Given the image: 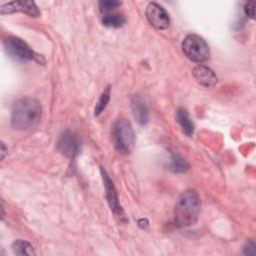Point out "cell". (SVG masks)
Returning a JSON list of instances; mask_svg holds the SVG:
<instances>
[{
  "label": "cell",
  "mask_w": 256,
  "mask_h": 256,
  "mask_svg": "<svg viewBox=\"0 0 256 256\" xmlns=\"http://www.w3.org/2000/svg\"><path fill=\"white\" fill-rule=\"evenodd\" d=\"M200 213V197L196 190L187 189L179 197L174 209V223L185 227L194 224Z\"/></svg>",
  "instance_id": "obj_2"
},
{
  "label": "cell",
  "mask_w": 256,
  "mask_h": 256,
  "mask_svg": "<svg viewBox=\"0 0 256 256\" xmlns=\"http://www.w3.org/2000/svg\"><path fill=\"white\" fill-rule=\"evenodd\" d=\"M192 75L195 80L202 86L206 88H211L216 85L218 79L215 73L207 66L197 65L192 70Z\"/></svg>",
  "instance_id": "obj_10"
},
{
  "label": "cell",
  "mask_w": 256,
  "mask_h": 256,
  "mask_svg": "<svg viewBox=\"0 0 256 256\" xmlns=\"http://www.w3.org/2000/svg\"><path fill=\"white\" fill-rule=\"evenodd\" d=\"M148 22L156 29H166L169 26V15L166 10L158 3L151 2L146 7L145 11Z\"/></svg>",
  "instance_id": "obj_7"
},
{
  "label": "cell",
  "mask_w": 256,
  "mask_h": 256,
  "mask_svg": "<svg viewBox=\"0 0 256 256\" xmlns=\"http://www.w3.org/2000/svg\"><path fill=\"white\" fill-rule=\"evenodd\" d=\"M4 155H5V145H4V143H2V156H1L2 159L4 158Z\"/></svg>",
  "instance_id": "obj_20"
},
{
  "label": "cell",
  "mask_w": 256,
  "mask_h": 256,
  "mask_svg": "<svg viewBox=\"0 0 256 256\" xmlns=\"http://www.w3.org/2000/svg\"><path fill=\"white\" fill-rule=\"evenodd\" d=\"M176 120L179 123V125L182 128V131L187 135V136H192L194 132V125L193 122L191 121L187 111L183 108H179L176 112Z\"/></svg>",
  "instance_id": "obj_12"
},
{
  "label": "cell",
  "mask_w": 256,
  "mask_h": 256,
  "mask_svg": "<svg viewBox=\"0 0 256 256\" xmlns=\"http://www.w3.org/2000/svg\"><path fill=\"white\" fill-rule=\"evenodd\" d=\"M100 170H101V175H102V179H103V183H104V187H105V191H106V197H107L109 206L115 214H120L121 215L122 214V209H121V206L119 205L118 195H117L116 189L113 185V182L110 179L109 175L107 174V172L105 171L104 168L101 167Z\"/></svg>",
  "instance_id": "obj_9"
},
{
  "label": "cell",
  "mask_w": 256,
  "mask_h": 256,
  "mask_svg": "<svg viewBox=\"0 0 256 256\" xmlns=\"http://www.w3.org/2000/svg\"><path fill=\"white\" fill-rule=\"evenodd\" d=\"M15 12H23L31 17H38L40 15L38 7L33 1H13L2 5L0 8L2 15Z\"/></svg>",
  "instance_id": "obj_8"
},
{
  "label": "cell",
  "mask_w": 256,
  "mask_h": 256,
  "mask_svg": "<svg viewBox=\"0 0 256 256\" xmlns=\"http://www.w3.org/2000/svg\"><path fill=\"white\" fill-rule=\"evenodd\" d=\"M12 249L17 255H35L32 245L25 240H16L12 245Z\"/></svg>",
  "instance_id": "obj_15"
},
{
  "label": "cell",
  "mask_w": 256,
  "mask_h": 256,
  "mask_svg": "<svg viewBox=\"0 0 256 256\" xmlns=\"http://www.w3.org/2000/svg\"><path fill=\"white\" fill-rule=\"evenodd\" d=\"M121 3L119 1H115V0H104V1H100L99 2V8L101 12H109L111 10H113L114 8H116L117 6H119Z\"/></svg>",
  "instance_id": "obj_17"
},
{
  "label": "cell",
  "mask_w": 256,
  "mask_h": 256,
  "mask_svg": "<svg viewBox=\"0 0 256 256\" xmlns=\"http://www.w3.org/2000/svg\"><path fill=\"white\" fill-rule=\"evenodd\" d=\"M112 141L116 150L122 154L130 153L135 145V133L131 123L119 118L112 128Z\"/></svg>",
  "instance_id": "obj_3"
},
{
  "label": "cell",
  "mask_w": 256,
  "mask_h": 256,
  "mask_svg": "<svg viewBox=\"0 0 256 256\" xmlns=\"http://www.w3.org/2000/svg\"><path fill=\"white\" fill-rule=\"evenodd\" d=\"M56 146L59 152L70 158L75 157L80 151V141L77 135L71 130H65L60 133Z\"/></svg>",
  "instance_id": "obj_6"
},
{
  "label": "cell",
  "mask_w": 256,
  "mask_h": 256,
  "mask_svg": "<svg viewBox=\"0 0 256 256\" xmlns=\"http://www.w3.org/2000/svg\"><path fill=\"white\" fill-rule=\"evenodd\" d=\"M40 102L32 97L18 99L11 109V124L15 129L27 130L36 126L41 118Z\"/></svg>",
  "instance_id": "obj_1"
},
{
  "label": "cell",
  "mask_w": 256,
  "mask_h": 256,
  "mask_svg": "<svg viewBox=\"0 0 256 256\" xmlns=\"http://www.w3.org/2000/svg\"><path fill=\"white\" fill-rule=\"evenodd\" d=\"M110 100V87L108 86L100 95L96 105H95V109H94V115L98 116L99 114H101V112L106 108L108 102Z\"/></svg>",
  "instance_id": "obj_16"
},
{
  "label": "cell",
  "mask_w": 256,
  "mask_h": 256,
  "mask_svg": "<svg viewBox=\"0 0 256 256\" xmlns=\"http://www.w3.org/2000/svg\"><path fill=\"white\" fill-rule=\"evenodd\" d=\"M243 251L246 255H255L256 253V250H255V245L253 242L249 241V242H246V244L244 245L243 247Z\"/></svg>",
  "instance_id": "obj_19"
},
{
  "label": "cell",
  "mask_w": 256,
  "mask_h": 256,
  "mask_svg": "<svg viewBox=\"0 0 256 256\" xmlns=\"http://www.w3.org/2000/svg\"><path fill=\"white\" fill-rule=\"evenodd\" d=\"M131 109L134 118L137 120L138 123L145 125L149 121V111L147 108V105L145 104L144 100L138 96L135 95L131 98Z\"/></svg>",
  "instance_id": "obj_11"
},
{
  "label": "cell",
  "mask_w": 256,
  "mask_h": 256,
  "mask_svg": "<svg viewBox=\"0 0 256 256\" xmlns=\"http://www.w3.org/2000/svg\"><path fill=\"white\" fill-rule=\"evenodd\" d=\"M168 169L173 173H183L189 169V164L181 156L173 154L170 158Z\"/></svg>",
  "instance_id": "obj_13"
},
{
  "label": "cell",
  "mask_w": 256,
  "mask_h": 256,
  "mask_svg": "<svg viewBox=\"0 0 256 256\" xmlns=\"http://www.w3.org/2000/svg\"><path fill=\"white\" fill-rule=\"evenodd\" d=\"M4 46L7 53L16 60L31 61L39 59V55H37L26 42L18 37L9 36L5 39Z\"/></svg>",
  "instance_id": "obj_5"
},
{
  "label": "cell",
  "mask_w": 256,
  "mask_h": 256,
  "mask_svg": "<svg viewBox=\"0 0 256 256\" xmlns=\"http://www.w3.org/2000/svg\"><path fill=\"white\" fill-rule=\"evenodd\" d=\"M102 23L104 26L118 28L125 23V18L117 13H107L102 17Z\"/></svg>",
  "instance_id": "obj_14"
},
{
  "label": "cell",
  "mask_w": 256,
  "mask_h": 256,
  "mask_svg": "<svg viewBox=\"0 0 256 256\" xmlns=\"http://www.w3.org/2000/svg\"><path fill=\"white\" fill-rule=\"evenodd\" d=\"M244 12L248 17L254 19L255 18V2L254 1L247 2L244 7Z\"/></svg>",
  "instance_id": "obj_18"
},
{
  "label": "cell",
  "mask_w": 256,
  "mask_h": 256,
  "mask_svg": "<svg viewBox=\"0 0 256 256\" xmlns=\"http://www.w3.org/2000/svg\"><path fill=\"white\" fill-rule=\"evenodd\" d=\"M182 51L190 60L202 63L209 59L210 50L207 42L197 34H188L182 42Z\"/></svg>",
  "instance_id": "obj_4"
}]
</instances>
